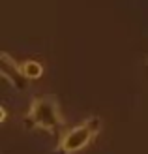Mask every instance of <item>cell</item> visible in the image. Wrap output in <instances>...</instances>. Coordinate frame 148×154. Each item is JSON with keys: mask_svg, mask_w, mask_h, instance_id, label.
Instances as JSON below:
<instances>
[{"mask_svg": "<svg viewBox=\"0 0 148 154\" xmlns=\"http://www.w3.org/2000/svg\"><path fill=\"white\" fill-rule=\"evenodd\" d=\"M62 122L64 119L60 113V102L54 94H41L32 98L30 109L25 115L26 130H43L51 135H56Z\"/></svg>", "mask_w": 148, "mask_h": 154, "instance_id": "cell-1", "label": "cell"}, {"mask_svg": "<svg viewBox=\"0 0 148 154\" xmlns=\"http://www.w3.org/2000/svg\"><path fill=\"white\" fill-rule=\"evenodd\" d=\"M101 130V119L99 117H90L84 122L77 124L73 128H69L68 132L60 137V141L56 145L53 154H75L83 150L84 147H88L98 137Z\"/></svg>", "mask_w": 148, "mask_h": 154, "instance_id": "cell-2", "label": "cell"}, {"mask_svg": "<svg viewBox=\"0 0 148 154\" xmlns=\"http://www.w3.org/2000/svg\"><path fill=\"white\" fill-rule=\"evenodd\" d=\"M0 75H2V79H6L10 83L15 90H25L26 85H28V79H26V75L23 73L21 66L15 62V58H11L8 53L0 55Z\"/></svg>", "mask_w": 148, "mask_h": 154, "instance_id": "cell-3", "label": "cell"}, {"mask_svg": "<svg viewBox=\"0 0 148 154\" xmlns=\"http://www.w3.org/2000/svg\"><path fill=\"white\" fill-rule=\"evenodd\" d=\"M21 70L23 73L26 75L28 81H34V79H40L43 75V66L40 62H36V60H26V62L21 64Z\"/></svg>", "mask_w": 148, "mask_h": 154, "instance_id": "cell-4", "label": "cell"}, {"mask_svg": "<svg viewBox=\"0 0 148 154\" xmlns=\"http://www.w3.org/2000/svg\"><path fill=\"white\" fill-rule=\"evenodd\" d=\"M0 117H2V119H0V120H2V122L6 120V107H4V105L0 107Z\"/></svg>", "mask_w": 148, "mask_h": 154, "instance_id": "cell-5", "label": "cell"}, {"mask_svg": "<svg viewBox=\"0 0 148 154\" xmlns=\"http://www.w3.org/2000/svg\"><path fill=\"white\" fill-rule=\"evenodd\" d=\"M144 68H146V75H148V62H146V66H144Z\"/></svg>", "mask_w": 148, "mask_h": 154, "instance_id": "cell-6", "label": "cell"}]
</instances>
